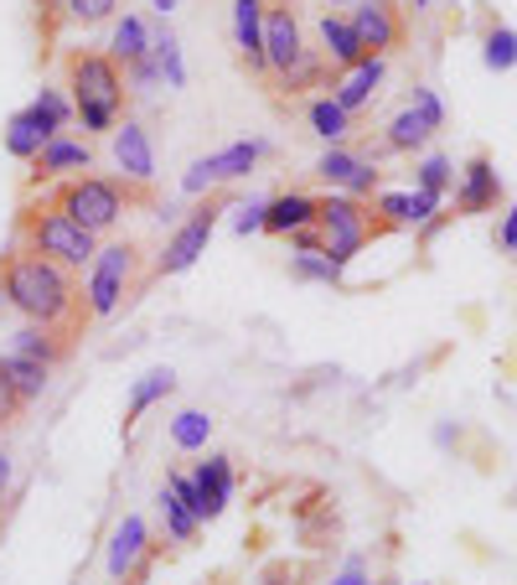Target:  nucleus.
<instances>
[{
	"mask_svg": "<svg viewBox=\"0 0 517 585\" xmlns=\"http://www.w3.org/2000/svg\"><path fill=\"white\" fill-rule=\"evenodd\" d=\"M0 290L21 316H31L37 327H73L78 321V286L73 275L52 265V259L31 255V249H11L0 259Z\"/></svg>",
	"mask_w": 517,
	"mask_h": 585,
	"instance_id": "obj_1",
	"label": "nucleus"
},
{
	"mask_svg": "<svg viewBox=\"0 0 517 585\" xmlns=\"http://www.w3.org/2000/svg\"><path fill=\"white\" fill-rule=\"evenodd\" d=\"M68 89H73V115L83 125V136H103L119 125L125 73L109 52H73L68 58Z\"/></svg>",
	"mask_w": 517,
	"mask_h": 585,
	"instance_id": "obj_2",
	"label": "nucleus"
},
{
	"mask_svg": "<svg viewBox=\"0 0 517 585\" xmlns=\"http://www.w3.org/2000/svg\"><path fill=\"white\" fill-rule=\"evenodd\" d=\"M99 234H89L83 224H73L68 212L58 208H27L21 212V249H31V255L52 259V265H62V270H83V265H93V255H99Z\"/></svg>",
	"mask_w": 517,
	"mask_h": 585,
	"instance_id": "obj_3",
	"label": "nucleus"
},
{
	"mask_svg": "<svg viewBox=\"0 0 517 585\" xmlns=\"http://www.w3.org/2000/svg\"><path fill=\"white\" fill-rule=\"evenodd\" d=\"M384 234V224L372 218V202H357L347 192H331L321 197V208H316V239H321V255L331 265H352L362 255V244H372Z\"/></svg>",
	"mask_w": 517,
	"mask_h": 585,
	"instance_id": "obj_4",
	"label": "nucleus"
},
{
	"mask_svg": "<svg viewBox=\"0 0 517 585\" xmlns=\"http://www.w3.org/2000/svg\"><path fill=\"white\" fill-rule=\"evenodd\" d=\"M125 202H130V192H125L119 181H109V177H73L68 187H58V202H52V208L68 212V218L83 224L89 234H103V228L119 224Z\"/></svg>",
	"mask_w": 517,
	"mask_h": 585,
	"instance_id": "obj_5",
	"label": "nucleus"
},
{
	"mask_svg": "<svg viewBox=\"0 0 517 585\" xmlns=\"http://www.w3.org/2000/svg\"><path fill=\"white\" fill-rule=\"evenodd\" d=\"M166 487L197 513V524H212V518L233 503V462H228V456H207L192 477H187V472H171Z\"/></svg>",
	"mask_w": 517,
	"mask_h": 585,
	"instance_id": "obj_6",
	"label": "nucleus"
},
{
	"mask_svg": "<svg viewBox=\"0 0 517 585\" xmlns=\"http://www.w3.org/2000/svg\"><path fill=\"white\" fill-rule=\"evenodd\" d=\"M265 140H233V146H222L218 156H202V161L187 166V177H181V192L197 197L207 192V187H218V181H238L249 177L253 166H259V156H265Z\"/></svg>",
	"mask_w": 517,
	"mask_h": 585,
	"instance_id": "obj_7",
	"label": "nucleus"
},
{
	"mask_svg": "<svg viewBox=\"0 0 517 585\" xmlns=\"http://www.w3.org/2000/svg\"><path fill=\"white\" fill-rule=\"evenodd\" d=\"M135 275V249L130 244H109L93 255V270H89V316H109L125 300V286Z\"/></svg>",
	"mask_w": 517,
	"mask_h": 585,
	"instance_id": "obj_8",
	"label": "nucleus"
},
{
	"mask_svg": "<svg viewBox=\"0 0 517 585\" xmlns=\"http://www.w3.org/2000/svg\"><path fill=\"white\" fill-rule=\"evenodd\" d=\"M306 58V47H300V21L290 6L280 0H265V73H280L290 78Z\"/></svg>",
	"mask_w": 517,
	"mask_h": 585,
	"instance_id": "obj_9",
	"label": "nucleus"
},
{
	"mask_svg": "<svg viewBox=\"0 0 517 585\" xmlns=\"http://www.w3.org/2000/svg\"><path fill=\"white\" fill-rule=\"evenodd\" d=\"M212 228H218V202H207L202 212H192L187 224L171 234V244H166V255L156 270L161 275H181V270H192L197 259L207 255V239H212Z\"/></svg>",
	"mask_w": 517,
	"mask_h": 585,
	"instance_id": "obj_10",
	"label": "nucleus"
},
{
	"mask_svg": "<svg viewBox=\"0 0 517 585\" xmlns=\"http://www.w3.org/2000/svg\"><path fill=\"white\" fill-rule=\"evenodd\" d=\"M146 549H150V528H146V518L125 513V518L115 524V534H109V555H103V571H109V581H130V575L140 571Z\"/></svg>",
	"mask_w": 517,
	"mask_h": 585,
	"instance_id": "obj_11",
	"label": "nucleus"
},
{
	"mask_svg": "<svg viewBox=\"0 0 517 585\" xmlns=\"http://www.w3.org/2000/svg\"><path fill=\"white\" fill-rule=\"evenodd\" d=\"M352 31L357 42H362V52L368 58H384L388 47H399V16H394V6L388 0H362V6H352Z\"/></svg>",
	"mask_w": 517,
	"mask_h": 585,
	"instance_id": "obj_12",
	"label": "nucleus"
},
{
	"mask_svg": "<svg viewBox=\"0 0 517 585\" xmlns=\"http://www.w3.org/2000/svg\"><path fill=\"white\" fill-rule=\"evenodd\" d=\"M503 202V177H497V166L491 156H471L466 161V177L456 187V208L460 212H491Z\"/></svg>",
	"mask_w": 517,
	"mask_h": 585,
	"instance_id": "obj_13",
	"label": "nucleus"
},
{
	"mask_svg": "<svg viewBox=\"0 0 517 585\" xmlns=\"http://www.w3.org/2000/svg\"><path fill=\"white\" fill-rule=\"evenodd\" d=\"M115 161H119V171H125L130 181H150V177H156V146H150L146 125H135V120L115 125Z\"/></svg>",
	"mask_w": 517,
	"mask_h": 585,
	"instance_id": "obj_14",
	"label": "nucleus"
},
{
	"mask_svg": "<svg viewBox=\"0 0 517 585\" xmlns=\"http://www.w3.org/2000/svg\"><path fill=\"white\" fill-rule=\"evenodd\" d=\"M316 208H321V197H310V192L269 197V202H265V234L290 239V234H300V228H316Z\"/></svg>",
	"mask_w": 517,
	"mask_h": 585,
	"instance_id": "obj_15",
	"label": "nucleus"
},
{
	"mask_svg": "<svg viewBox=\"0 0 517 585\" xmlns=\"http://www.w3.org/2000/svg\"><path fill=\"white\" fill-rule=\"evenodd\" d=\"M233 47L253 73H265V0H233Z\"/></svg>",
	"mask_w": 517,
	"mask_h": 585,
	"instance_id": "obj_16",
	"label": "nucleus"
},
{
	"mask_svg": "<svg viewBox=\"0 0 517 585\" xmlns=\"http://www.w3.org/2000/svg\"><path fill=\"white\" fill-rule=\"evenodd\" d=\"M384 78H388V62H384V58H362V62L352 68V73H347V78L337 83V93H331V99H337V105L347 109V115H357V109H368L372 99H378Z\"/></svg>",
	"mask_w": 517,
	"mask_h": 585,
	"instance_id": "obj_17",
	"label": "nucleus"
},
{
	"mask_svg": "<svg viewBox=\"0 0 517 585\" xmlns=\"http://www.w3.org/2000/svg\"><path fill=\"white\" fill-rule=\"evenodd\" d=\"M321 42H326V58L337 62V68H347V73H352L357 62L368 58V52H362V42H357V31H352V21H347V16H321Z\"/></svg>",
	"mask_w": 517,
	"mask_h": 585,
	"instance_id": "obj_18",
	"label": "nucleus"
},
{
	"mask_svg": "<svg viewBox=\"0 0 517 585\" xmlns=\"http://www.w3.org/2000/svg\"><path fill=\"white\" fill-rule=\"evenodd\" d=\"M21 120H27L31 130H42L47 140H58V130H62L68 120H73V105H68V99H62L58 89H42L27 109H21Z\"/></svg>",
	"mask_w": 517,
	"mask_h": 585,
	"instance_id": "obj_19",
	"label": "nucleus"
},
{
	"mask_svg": "<svg viewBox=\"0 0 517 585\" xmlns=\"http://www.w3.org/2000/svg\"><path fill=\"white\" fill-rule=\"evenodd\" d=\"M109 58L115 62H140V58H150V27L140 21V16H119L115 21V37H109Z\"/></svg>",
	"mask_w": 517,
	"mask_h": 585,
	"instance_id": "obj_20",
	"label": "nucleus"
},
{
	"mask_svg": "<svg viewBox=\"0 0 517 585\" xmlns=\"http://www.w3.org/2000/svg\"><path fill=\"white\" fill-rule=\"evenodd\" d=\"M171 389H177V374H171V368H150V374L130 389V405H125V430H130V425L140 420L150 405H161Z\"/></svg>",
	"mask_w": 517,
	"mask_h": 585,
	"instance_id": "obj_21",
	"label": "nucleus"
},
{
	"mask_svg": "<svg viewBox=\"0 0 517 585\" xmlns=\"http://www.w3.org/2000/svg\"><path fill=\"white\" fill-rule=\"evenodd\" d=\"M11 353H21V358H37V363H47V368H52V363H58L62 353H68V343H62V331H58V327H37V321H31V327L16 331Z\"/></svg>",
	"mask_w": 517,
	"mask_h": 585,
	"instance_id": "obj_22",
	"label": "nucleus"
},
{
	"mask_svg": "<svg viewBox=\"0 0 517 585\" xmlns=\"http://www.w3.org/2000/svg\"><path fill=\"white\" fill-rule=\"evenodd\" d=\"M0 374L16 384V394L21 399H42V389H47V363H37V358H21V353H0Z\"/></svg>",
	"mask_w": 517,
	"mask_h": 585,
	"instance_id": "obj_23",
	"label": "nucleus"
},
{
	"mask_svg": "<svg viewBox=\"0 0 517 585\" xmlns=\"http://www.w3.org/2000/svg\"><path fill=\"white\" fill-rule=\"evenodd\" d=\"M306 120H310V130H316L326 146H341V140L352 136V115H347L337 99H316V105L306 109Z\"/></svg>",
	"mask_w": 517,
	"mask_h": 585,
	"instance_id": "obj_24",
	"label": "nucleus"
},
{
	"mask_svg": "<svg viewBox=\"0 0 517 585\" xmlns=\"http://www.w3.org/2000/svg\"><path fill=\"white\" fill-rule=\"evenodd\" d=\"M429 136H435V130H429L425 115L409 105V109H399V115L388 120L384 146H388V150H419V146H429Z\"/></svg>",
	"mask_w": 517,
	"mask_h": 585,
	"instance_id": "obj_25",
	"label": "nucleus"
},
{
	"mask_svg": "<svg viewBox=\"0 0 517 585\" xmlns=\"http://www.w3.org/2000/svg\"><path fill=\"white\" fill-rule=\"evenodd\" d=\"M89 146H78V140H52V146L42 150V156H37V171H42V177H58V171H89Z\"/></svg>",
	"mask_w": 517,
	"mask_h": 585,
	"instance_id": "obj_26",
	"label": "nucleus"
},
{
	"mask_svg": "<svg viewBox=\"0 0 517 585\" xmlns=\"http://www.w3.org/2000/svg\"><path fill=\"white\" fill-rule=\"evenodd\" d=\"M481 62H487V73H513L517 68V31L513 27H487V37H481Z\"/></svg>",
	"mask_w": 517,
	"mask_h": 585,
	"instance_id": "obj_27",
	"label": "nucleus"
},
{
	"mask_svg": "<svg viewBox=\"0 0 517 585\" xmlns=\"http://www.w3.org/2000/svg\"><path fill=\"white\" fill-rule=\"evenodd\" d=\"M161 518H166V534H171L177 544H192L197 528H202V524H197V513L187 508V503H181L171 487H161Z\"/></svg>",
	"mask_w": 517,
	"mask_h": 585,
	"instance_id": "obj_28",
	"label": "nucleus"
},
{
	"mask_svg": "<svg viewBox=\"0 0 517 585\" xmlns=\"http://www.w3.org/2000/svg\"><path fill=\"white\" fill-rule=\"evenodd\" d=\"M207 436H212V415H202V409H181L171 420V446L177 450H202Z\"/></svg>",
	"mask_w": 517,
	"mask_h": 585,
	"instance_id": "obj_29",
	"label": "nucleus"
},
{
	"mask_svg": "<svg viewBox=\"0 0 517 585\" xmlns=\"http://www.w3.org/2000/svg\"><path fill=\"white\" fill-rule=\"evenodd\" d=\"M47 146H52V140H47L42 130H31L21 115H11V125H6V150H11L16 161H37Z\"/></svg>",
	"mask_w": 517,
	"mask_h": 585,
	"instance_id": "obj_30",
	"label": "nucleus"
},
{
	"mask_svg": "<svg viewBox=\"0 0 517 585\" xmlns=\"http://www.w3.org/2000/svg\"><path fill=\"white\" fill-rule=\"evenodd\" d=\"M290 275H296V280H316V286H337L341 265H331L321 249H296V259H290Z\"/></svg>",
	"mask_w": 517,
	"mask_h": 585,
	"instance_id": "obj_31",
	"label": "nucleus"
},
{
	"mask_svg": "<svg viewBox=\"0 0 517 585\" xmlns=\"http://www.w3.org/2000/svg\"><path fill=\"white\" fill-rule=\"evenodd\" d=\"M357 166H362V156H357V150L331 146V150L321 156V161H316V177H321V181H331V187H347Z\"/></svg>",
	"mask_w": 517,
	"mask_h": 585,
	"instance_id": "obj_32",
	"label": "nucleus"
},
{
	"mask_svg": "<svg viewBox=\"0 0 517 585\" xmlns=\"http://www.w3.org/2000/svg\"><path fill=\"white\" fill-rule=\"evenodd\" d=\"M372 218H378L384 228H414L409 192H378L372 197Z\"/></svg>",
	"mask_w": 517,
	"mask_h": 585,
	"instance_id": "obj_33",
	"label": "nucleus"
},
{
	"mask_svg": "<svg viewBox=\"0 0 517 585\" xmlns=\"http://www.w3.org/2000/svg\"><path fill=\"white\" fill-rule=\"evenodd\" d=\"M450 181H456V166H450V156H440V150H435V156H425V161H419V187H425V192H450Z\"/></svg>",
	"mask_w": 517,
	"mask_h": 585,
	"instance_id": "obj_34",
	"label": "nucleus"
},
{
	"mask_svg": "<svg viewBox=\"0 0 517 585\" xmlns=\"http://www.w3.org/2000/svg\"><path fill=\"white\" fill-rule=\"evenodd\" d=\"M115 6H119V0H68V16L83 21V27H99V21L115 16Z\"/></svg>",
	"mask_w": 517,
	"mask_h": 585,
	"instance_id": "obj_35",
	"label": "nucleus"
},
{
	"mask_svg": "<svg viewBox=\"0 0 517 585\" xmlns=\"http://www.w3.org/2000/svg\"><path fill=\"white\" fill-rule=\"evenodd\" d=\"M414 109L425 115V125H429V130H440V125H445V105H440V93H435V89H425V83L414 89Z\"/></svg>",
	"mask_w": 517,
	"mask_h": 585,
	"instance_id": "obj_36",
	"label": "nucleus"
},
{
	"mask_svg": "<svg viewBox=\"0 0 517 585\" xmlns=\"http://www.w3.org/2000/svg\"><path fill=\"white\" fill-rule=\"evenodd\" d=\"M440 202H445L440 192H425V187H414V192H409V212H414V224H429V218L440 212Z\"/></svg>",
	"mask_w": 517,
	"mask_h": 585,
	"instance_id": "obj_37",
	"label": "nucleus"
},
{
	"mask_svg": "<svg viewBox=\"0 0 517 585\" xmlns=\"http://www.w3.org/2000/svg\"><path fill=\"white\" fill-rule=\"evenodd\" d=\"M233 234H243V239H249V234H265V202H243L233 218Z\"/></svg>",
	"mask_w": 517,
	"mask_h": 585,
	"instance_id": "obj_38",
	"label": "nucleus"
},
{
	"mask_svg": "<svg viewBox=\"0 0 517 585\" xmlns=\"http://www.w3.org/2000/svg\"><path fill=\"white\" fill-rule=\"evenodd\" d=\"M21 409H27V399L16 394V384H11V378L0 374V425H6V420H16Z\"/></svg>",
	"mask_w": 517,
	"mask_h": 585,
	"instance_id": "obj_39",
	"label": "nucleus"
},
{
	"mask_svg": "<svg viewBox=\"0 0 517 585\" xmlns=\"http://www.w3.org/2000/svg\"><path fill=\"white\" fill-rule=\"evenodd\" d=\"M130 78H135V89L146 93L161 83V68H156V58H140V62H130Z\"/></svg>",
	"mask_w": 517,
	"mask_h": 585,
	"instance_id": "obj_40",
	"label": "nucleus"
},
{
	"mask_svg": "<svg viewBox=\"0 0 517 585\" xmlns=\"http://www.w3.org/2000/svg\"><path fill=\"white\" fill-rule=\"evenodd\" d=\"M497 244H503V255H517V202L503 212V234H497Z\"/></svg>",
	"mask_w": 517,
	"mask_h": 585,
	"instance_id": "obj_41",
	"label": "nucleus"
},
{
	"mask_svg": "<svg viewBox=\"0 0 517 585\" xmlns=\"http://www.w3.org/2000/svg\"><path fill=\"white\" fill-rule=\"evenodd\" d=\"M331 585H372L368 581V565H362V559H347V565H341V575Z\"/></svg>",
	"mask_w": 517,
	"mask_h": 585,
	"instance_id": "obj_42",
	"label": "nucleus"
},
{
	"mask_svg": "<svg viewBox=\"0 0 517 585\" xmlns=\"http://www.w3.org/2000/svg\"><path fill=\"white\" fill-rule=\"evenodd\" d=\"M11 487V456H0V493Z\"/></svg>",
	"mask_w": 517,
	"mask_h": 585,
	"instance_id": "obj_43",
	"label": "nucleus"
},
{
	"mask_svg": "<svg viewBox=\"0 0 517 585\" xmlns=\"http://www.w3.org/2000/svg\"><path fill=\"white\" fill-rule=\"evenodd\" d=\"M150 6H156V11H161V16H171V11H177V6H181V0H150Z\"/></svg>",
	"mask_w": 517,
	"mask_h": 585,
	"instance_id": "obj_44",
	"label": "nucleus"
},
{
	"mask_svg": "<svg viewBox=\"0 0 517 585\" xmlns=\"http://www.w3.org/2000/svg\"><path fill=\"white\" fill-rule=\"evenodd\" d=\"M409 6H414V11H425V6H429V0H409Z\"/></svg>",
	"mask_w": 517,
	"mask_h": 585,
	"instance_id": "obj_45",
	"label": "nucleus"
}]
</instances>
